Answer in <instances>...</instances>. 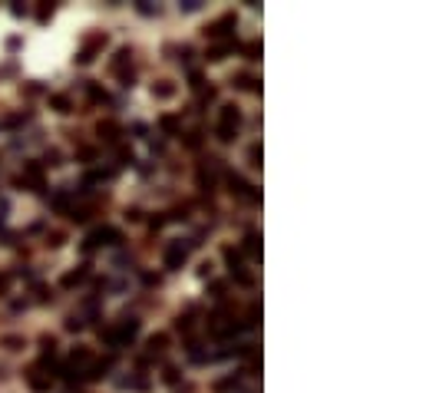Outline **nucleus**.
<instances>
[{"label": "nucleus", "instance_id": "7", "mask_svg": "<svg viewBox=\"0 0 426 393\" xmlns=\"http://www.w3.org/2000/svg\"><path fill=\"white\" fill-rule=\"evenodd\" d=\"M27 182H30V185L33 188H43V172H40V165H27V175H23V179H20V185H27Z\"/></svg>", "mask_w": 426, "mask_h": 393}, {"label": "nucleus", "instance_id": "9", "mask_svg": "<svg viewBox=\"0 0 426 393\" xmlns=\"http://www.w3.org/2000/svg\"><path fill=\"white\" fill-rule=\"evenodd\" d=\"M27 383H30L33 390H50V380H43L40 370H30V374H27Z\"/></svg>", "mask_w": 426, "mask_h": 393}, {"label": "nucleus", "instance_id": "18", "mask_svg": "<svg viewBox=\"0 0 426 393\" xmlns=\"http://www.w3.org/2000/svg\"><path fill=\"white\" fill-rule=\"evenodd\" d=\"M4 343H7V347H10V350H17V347H20V343H23V340H20V337H4Z\"/></svg>", "mask_w": 426, "mask_h": 393}, {"label": "nucleus", "instance_id": "15", "mask_svg": "<svg viewBox=\"0 0 426 393\" xmlns=\"http://www.w3.org/2000/svg\"><path fill=\"white\" fill-rule=\"evenodd\" d=\"M244 53H248V60H258V53H261V43H248V46H244Z\"/></svg>", "mask_w": 426, "mask_h": 393}, {"label": "nucleus", "instance_id": "4", "mask_svg": "<svg viewBox=\"0 0 426 393\" xmlns=\"http://www.w3.org/2000/svg\"><path fill=\"white\" fill-rule=\"evenodd\" d=\"M235 27V13H225L221 20H215V23L205 27V37L208 40H218V37H228V30Z\"/></svg>", "mask_w": 426, "mask_h": 393}, {"label": "nucleus", "instance_id": "11", "mask_svg": "<svg viewBox=\"0 0 426 393\" xmlns=\"http://www.w3.org/2000/svg\"><path fill=\"white\" fill-rule=\"evenodd\" d=\"M232 50V43H221V46H215V50H208V60H225V53Z\"/></svg>", "mask_w": 426, "mask_h": 393}, {"label": "nucleus", "instance_id": "14", "mask_svg": "<svg viewBox=\"0 0 426 393\" xmlns=\"http://www.w3.org/2000/svg\"><path fill=\"white\" fill-rule=\"evenodd\" d=\"M53 106H57L60 112H69V100L66 96H53Z\"/></svg>", "mask_w": 426, "mask_h": 393}, {"label": "nucleus", "instance_id": "19", "mask_svg": "<svg viewBox=\"0 0 426 393\" xmlns=\"http://www.w3.org/2000/svg\"><path fill=\"white\" fill-rule=\"evenodd\" d=\"M7 284H10V278H7V275H0V294L7 291Z\"/></svg>", "mask_w": 426, "mask_h": 393}, {"label": "nucleus", "instance_id": "5", "mask_svg": "<svg viewBox=\"0 0 426 393\" xmlns=\"http://www.w3.org/2000/svg\"><path fill=\"white\" fill-rule=\"evenodd\" d=\"M228 185H232V192H235V195H238V199H248V202H258V192H255V188H251V185H248V182H244V179H241V175H235V172H232V175H228Z\"/></svg>", "mask_w": 426, "mask_h": 393}, {"label": "nucleus", "instance_id": "8", "mask_svg": "<svg viewBox=\"0 0 426 393\" xmlns=\"http://www.w3.org/2000/svg\"><path fill=\"white\" fill-rule=\"evenodd\" d=\"M99 136L106 139V142H116V139H119V126H116L113 119H106V122H99Z\"/></svg>", "mask_w": 426, "mask_h": 393}, {"label": "nucleus", "instance_id": "1", "mask_svg": "<svg viewBox=\"0 0 426 393\" xmlns=\"http://www.w3.org/2000/svg\"><path fill=\"white\" fill-rule=\"evenodd\" d=\"M238 122H241V112L235 109V106H225V109H221V122H218V139H221V142H232V139H235Z\"/></svg>", "mask_w": 426, "mask_h": 393}, {"label": "nucleus", "instance_id": "16", "mask_svg": "<svg viewBox=\"0 0 426 393\" xmlns=\"http://www.w3.org/2000/svg\"><path fill=\"white\" fill-rule=\"evenodd\" d=\"M162 129H165V132H176V129H179V122H176L172 116H162Z\"/></svg>", "mask_w": 426, "mask_h": 393}, {"label": "nucleus", "instance_id": "12", "mask_svg": "<svg viewBox=\"0 0 426 393\" xmlns=\"http://www.w3.org/2000/svg\"><path fill=\"white\" fill-rule=\"evenodd\" d=\"M83 278H86V271H73V275H66V278H63V284H66V287H73V284H80Z\"/></svg>", "mask_w": 426, "mask_h": 393}, {"label": "nucleus", "instance_id": "10", "mask_svg": "<svg viewBox=\"0 0 426 393\" xmlns=\"http://www.w3.org/2000/svg\"><path fill=\"white\" fill-rule=\"evenodd\" d=\"M244 248L251 251V255H261V244H258V231H248V238H244Z\"/></svg>", "mask_w": 426, "mask_h": 393}, {"label": "nucleus", "instance_id": "13", "mask_svg": "<svg viewBox=\"0 0 426 393\" xmlns=\"http://www.w3.org/2000/svg\"><path fill=\"white\" fill-rule=\"evenodd\" d=\"M152 93L165 100V96H172V86H169V83H159V86H152Z\"/></svg>", "mask_w": 426, "mask_h": 393}, {"label": "nucleus", "instance_id": "6", "mask_svg": "<svg viewBox=\"0 0 426 393\" xmlns=\"http://www.w3.org/2000/svg\"><path fill=\"white\" fill-rule=\"evenodd\" d=\"M185 258H188V248H182V244H172V248L165 251V264H169V268H182Z\"/></svg>", "mask_w": 426, "mask_h": 393}, {"label": "nucleus", "instance_id": "3", "mask_svg": "<svg viewBox=\"0 0 426 393\" xmlns=\"http://www.w3.org/2000/svg\"><path fill=\"white\" fill-rule=\"evenodd\" d=\"M113 241H119V231H116V228H96L93 235L86 238V244H83V248L93 251V248H99V244H113Z\"/></svg>", "mask_w": 426, "mask_h": 393}, {"label": "nucleus", "instance_id": "2", "mask_svg": "<svg viewBox=\"0 0 426 393\" xmlns=\"http://www.w3.org/2000/svg\"><path fill=\"white\" fill-rule=\"evenodd\" d=\"M136 334H139V324H136V321H122L119 327H109V331L103 334V340H106V343H113V347H119V343L132 340Z\"/></svg>", "mask_w": 426, "mask_h": 393}, {"label": "nucleus", "instance_id": "17", "mask_svg": "<svg viewBox=\"0 0 426 393\" xmlns=\"http://www.w3.org/2000/svg\"><path fill=\"white\" fill-rule=\"evenodd\" d=\"M149 347H152V350H162V347H165V334H156V337L149 340Z\"/></svg>", "mask_w": 426, "mask_h": 393}]
</instances>
